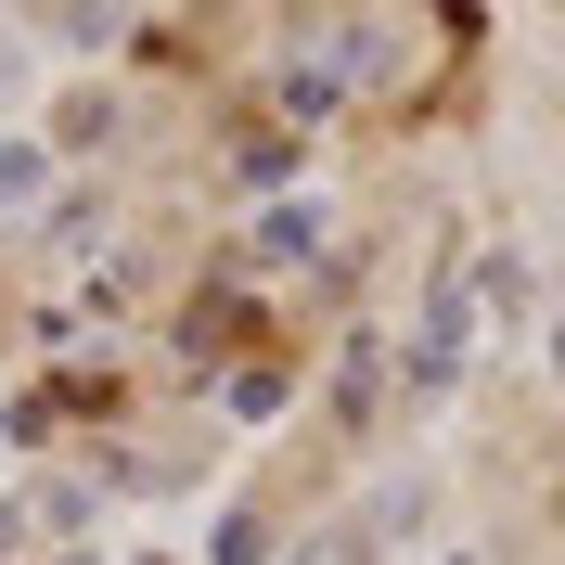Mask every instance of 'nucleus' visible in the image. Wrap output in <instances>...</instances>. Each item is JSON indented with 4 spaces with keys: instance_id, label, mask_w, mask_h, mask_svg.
<instances>
[]
</instances>
